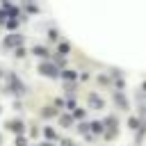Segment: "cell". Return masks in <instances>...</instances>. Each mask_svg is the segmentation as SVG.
Wrapping results in <instances>:
<instances>
[{
  "mask_svg": "<svg viewBox=\"0 0 146 146\" xmlns=\"http://www.w3.org/2000/svg\"><path fill=\"white\" fill-rule=\"evenodd\" d=\"M0 146H2V137H0Z\"/></svg>",
  "mask_w": 146,
  "mask_h": 146,
  "instance_id": "obj_11",
  "label": "cell"
},
{
  "mask_svg": "<svg viewBox=\"0 0 146 146\" xmlns=\"http://www.w3.org/2000/svg\"><path fill=\"white\" fill-rule=\"evenodd\" d=\"M7 23V11H0V25Z\"/></svg>",
  "mask_w": 146,
  "mask_h": 146,
  "instance_id": "obj_8",
  "label": "cell"
},
{
  "mask_svg": "<svg viewBox=\"0 0 146 146\" xmlns=\"http://www.w3.org/2000/svg\"><path fill=\"white\" fill-rule=\"evenodd\" d=\"M16 57H25V50L23 48H16Z\"/></svg>",
  "mask_w": 146,
  "mask_h": 146,
  "instance_id": "obj_9",
  "label": "cell"
},
{
  "mask_svg": "<svg viewBox=\"0 0 146 146\" xmlns=\"http://www.w3.org/2000/svg\"><path fill=\"white\" fill-rule=\"evenodd\" d=\"M16 146H25V139L23 137H16Z\"/></svg>",
  "mask_w": 146,
  "mask_h": 146,
  "instance_id": "obj_10",
  "label": "cell"
},
{
  "mask_svg": "<svg viewBox=\"0 0 146 146\" xmlns=\"http://www.w3.org/2000/svg\"><path fill=\"white\" fill-rule=\"evenodd\" d=\"M16 25H18L16 18H9V21H7V27H16Z\"/></svg>",
  "mask_w": 146,
  "mask_h": 146,
  "instance_id": "obj_7",
  "label": "cell"
},
{
  "mask_svg": "<svg viewBox=\"0 0 146 146\" xmlns=\"http://www.w3.org/2000/svg\"><path fill=\"white\" fill-rule=\"evenodd\" d=\"M39 71H41L43 75H48V78H55V75H57V66H52V64H48V62H43V64L39 66Z\"/></svg>",
  "mask_w": 146,
  "mask_h": 146,
  "instance_id": "obj_3",
  "label": "cell"
},
{
  "mask_svg": "<svg viewBox=\"0 0 146 146\" xmlns=\"http://www.w3.org/2000/svg\"><path fill=\"white\" fill-rule=\"evenodd\" d=\"M9 91L16 94V96H23V94H25V84H23L16 75H9Z\"/></svg>",
  "mask_w": 146,
  "mask_h": 146,
  "instance_id": "obj_1",
  "label": "cell"
},
{
  "mask_svg": "<svg viewBox=\"0 0 146 146\" xmlns=\"http://www.w3.org/2000/svg\"><path fill=\"white\" fill-rule=\"evenodd\" d=\"M21 41H23V36H21V34H9V36L5 39V46H7V48H18V46H21Z\"/></svg>",
  "mask_w": 146,
  "mask_h": 146,
  "instance_id": "obj_2",
  "label": "cell"
},
{
  "mask_svg": "<svg viewBox=\"0 0 146 146\" xmlns=\"http://www.w3.org/2000/svg\"><path fill=\"white\" fill-rule=\"evenodd\" d=\"M46 137H48V139H55V130H52V128H46Z\"/></svg>",
  "mask_w": 146,
  "mask_h": 146,
  "instance_id": "obj_6",
  "label": "cell"
},
{
  "mask_svg": "<svg viewBox=\"0 0 146 146\" xmlns=\"http://www.w3.org/2000/svg\"><path fill=\"white\" fill-rule=\"evenodd\" d=\"M34 55H39V57H46V48L43 46H34V50H32Z\"/></svg>",
  "mask_w": 146,
  "mask_h": 146,
  "instance_id": "obj_5",
  "label": "cell"
},
{
  "mask_svg": "<svg viewBox=\"0 0 146 146\" xmlns=\"http://www.w3.org/2000/svg\"><path fill=\"white\" fill-rule=\"evenodd\" d=\"M7 128H9L11 132H23V123H21L18 119H11V121H7Z\"/></svg>",
  "mask_w": 146,
  "mask_h": 146,
  "instance_id": "obj_4",
  "label": "cell"
},
{
  "mask_svg": "<svg viewBox=\"0 0 146 146\" xmlns=\"http://www.w3.org/2000/svg\"><path fill=\"white\" fill-rule=\"evenodd\" d=\"M43 146H48V144H43Z\"/></svg>",
  "mask_w": 146,
  "mask_h": 146,
  "instance_id": "obj_12",
  "label": "cell"
}]
</instances>
